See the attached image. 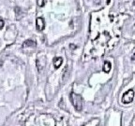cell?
<instances>
[{"label":"cell","instance_id":"obj_1","mask_svg":"<svg viewBox=\"0 0 135 126\" xmlns=\"http://www.w3.org/2000/svg\"><path fill=\"white\" fill-rule=\"evenodd\" d=\"M70 101H71L72 105L75 107L77 111H81L83 109V98L81 95L76 94L74 92L70 93Z\"/></svg>","mask_w":135,"mask_h":126},{"label":"cell","instance_id":"obj_2","mask_svg":"<svg viewBox=\"0 0 135 126\" xmlns=\"http://www.w3.org/2000/svg\"><path fill=\"white\" fill-rule=\"evenodd\" d=\"M134 98V92L133 90H129L126 92L122 96V103L124 104H129L133 101Z\"/></svg>","mask_w":135,"mask_h":126},{"label":"cell","instance_id":"obj_3","mask_svg":"<svg viewBox=\"0 0 135 126\" xmlns=\"http://www.w3.org/2000/svg\"><path fill=\"white\" fill-rule=\"evenodd\" d=\"M36 27H37V30H38V31H42L45 27V22L43 21V19L40 18V17L37 18V20H36Z\"/></svg>","mask_w":135,"mask_h":126},{"label":"cell","instance_id":"obj_4","mask_svg":"<svg viewBox=\"0 0 135 126\" xmlns=\"http://www.w3.org/2000/svg\"><path fill=\"white\" fill-rule=\"evenodd\" d=\"M62 63H63V59L61 57H55L54 59V65H55V68H59L60 65H62Z\"/></svg>","mask_w":135,"mask_h":126},{"label":"cell","instance_id":"obj_5","mask_svg":"<svg viewBox=\"0 0 135 126\" xmlns=\"http://www.w3.org/2000/svg\"><path fill=\"white\" fill-rule=\"evenodd\" d=\"M111 69H112V64L110 63V62L106 61L103 65V71L105 73H109L111 71Z\"/></svg>","mask_w":135,"mask_h":126},{"label":"cell","instance_id":"obj_6","mask_svg":"<svg viewBox=\"0 0 135 126\" xmlns=\"http://www.w3.org/2000/svg\"><path fill=\"white\" fill-rule=\"evenodd\" d=\"M23 48H26V47H32V48H35V47H36V42L33 41V40H26V41L23 43Z\"/></svg>","mask_w":135,"mask_h":126},{"label":"cell","instance_id":"obj_7","mask_svg":"<svg viewBox=\"0 0 135 126\" xmlns=\"http://www.w3.org/2000/svg\"><path fill=\"white\" fill-rule=\"evenodd\" d=\"M15 12H16V18L19 20L20 18H21V15H22L21 8H20L19 7H16V8H15Z\"/></svg>","mask_w":135,"mask_h":126},{"label":"cell","instance_id":"obj_8","mask_svg":"<svg viewBox=\"0 0 135 126\" xmlns=\"http://www.w3.org/2000/svg\"><path fill=\"white\" fill-rule=\"evenodd\" d=\"M37 3H38V7H43L45 4V0H38L37 1Z\"/></svg>","mask_w":135,"mask_h":126},{"label":"cell","instance_id":"obj_9","mask_svg":"<svg viewBox=\"0 0 135 126\" xmlns=\"http://www.w3.org/2000/svg\"><path fill=\"white\" fill-rule=\"evenodd\" d=\"M4 24H5L4 21H3L2 19H0V29H2V28L4 27Z\"/></svg>","mask_w":135,"mask_h":126},{"label":"cell","instance_id":"obj_10","mask_svg":"<svg viewBox=\"0 0 135 126\" xmlns=\"http://www.w3.org/2000/svg\"><path fill=\"white\" fill-rule=\"evenodd\" d=\"M132 60H135V50H134V52H133V56H132Z\"/></svg>","mask_w":135,"mask_h":126}]
</instances>
